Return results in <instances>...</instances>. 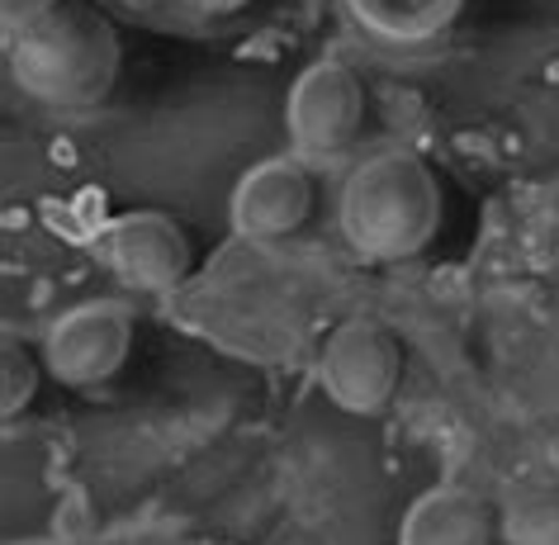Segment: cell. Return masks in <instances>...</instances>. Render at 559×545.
Returning a JSON list of instances; mask_svg holds the SVG:
<instances>
[{
	"label": "cell",
	"mask_w": 559,
	"mask_h": 545,
	"mask_svg": "<svg viewBox=\"0 0 559 545\" xmlns=\"http://www.w3.org/2000/svg\"><path fill=\"white\" fill-rule=\"evenodd\" d=\"M123 67L119 34L100 10L58 0L15 24L10 81L48 109H95L109 100Z\"/></svg>",
	"instance_id": "cell-1"
},
{
	"label": "cell",
	"mask_w": 559,
	"mask_h": 545,
	"mask_svg": "<svg viewBox=\"0 0 559 545\" xmlns=\"http://www.w3.org/2000/svg\"><path fill=\"white\" fill-rule=\"evenodd\" d=\"M337 223L356 257L408 261L441 228V180L417 152H374L346 176Z\"/></svg>",
	"instance_id": "cell-2"
},
{
	"label": "cell",
	"mask_w": 559,
	"mask_h": 545,
	"mask_svg": "<svg viewBox=\"0 0 559 545\" xmlns=\"http://www.w3.org/2000/svg\"><path fill=\"white\" fill-rule=\"evenodd\" d=\"M133 332L138 323L123 299H81L48 323L38 360L62 389H100L123 370Z\"/></svg>",
	"instance_id": "cell-3"
},
{
	"label": "cell",
	"mask_w": 559,
	"mask_h": 545,
	"mask_svg": "<svg viewBox=\"0 0 559 545\" xmlns=\"http://www.w3.org/2000/svg\"><path fill=\"white\" fill-rule=\"evenodd\" d=\"M366 109H370L366 81H360L352 62L323 58L304 67L285 95V133L295 157L309 162L342 157L366 129Z\"/></svg>",
	"instance_id": "cell-4"
},
{
	"label": "cell",
	"mask_w": 559,
	"mask_h": 545,
	"mask_svg": "<svg viewBox=\"0 0 559 545\" xmlns=\"http://www.w3.org/2000/svg\"><path fill=\"white\" fill-rule=\"evenodd\" d=\"M403 380V346L374 318H346L318 346V384L342 413L370 417L389 408Z\"/></svg>",
	"instance_id": "cell-5"
},
{
	"label": "cell",
	"mask_w": 559,
	"mask_h": 545,
	"mask_svg": "<svg viewBox=\"0 0 559 545\" xmlns=\"http://www.w3.org/2000/svg\"><path fill=\"white\" fill-rule=\"evenodd\" d=\"M105 265L123 289L138 295H171L190 281L194 247L186 228L162 209H129L105 228Z\"/></svg>",
	"instance_id": "cell-6"
},
{
	"label": "cell",
	"mask_w": 559,
	"mask_h": 545,
	"mask_svg": "<svg viewBox=\"0 0 559 545\" xmlns=\"http://www.w3.org/2000/svg\"><path fill=\"white\" fill-rule=\"evenodd\" d=\"M313 171L304 166V157H265L242 180L233 186L228 200V218L233 233L247 242H285L295 237L304 223L313 218Z\"/></svg>",
	"instance_id": "cell-7"
},
{
	"label": "cell",
	"mask_w": 559,
	"mask_h": 545,
	"mask_svg": "<svg viewBox=\"0 0 559 545\" xmlns=\"http://www.w3.org/2000/svg\"><path fill=\"white\" fill-rule=\"evenodd\" d=\"M399 545H502L493 502L465 484H437L408 502Z\"/></svg>",
	"instance_id": "cell-8"
},
{
	"label": "cell",
	"mask_w": 559,
	"mask_h": 545,
	"mask_svg": "<svg viewBox=\"0 0 559 545\" xmlns=\"http://www.w3.org/2000/svg\"><path fill=\"white\" fill-rule=\"evenodd\" d=\"M346 10L374 44L423 48L460 20L465 0H346Z\"/></svg>",
	"instance_id": "cell-9"
},
{
	"label": "cell",
	"mask_w": 559,
	"mask_h": 545,
	"mask_svg": "<svg viewBox=\"0 0 559 545\" xmlns=\"http://www.w3.org/2000/svg\"><path fill=\"white\" fill-rule=\"evenodd\" d=\"M502 545H559V484H522L498 508Z\"/></svg>",
	"instance_id": "cell-10"
},
{
	"label": "cell",
	"mask_w": 559,
	"mask_h": 545,
	"mask_svg": "<svg viewBox=\"0 0 559 545\" xmlns=\"http://www.w3.org/2000/svg\"><path fill=\"white\" fill-rule=\"evenodd\" d=\"M38 375H44V366L34 360V352L5 328V337H0V413L20 417L29 408L38 394Z\"/></svg>",
	"instance_id": "cell-11"
},
{
	"label": "cell",
	"mask_w": 559,
	"mask_h": 545,
	"mask_svg": "<svg viewBox=\"0 0 559 545\" xmlns=\"http://www.w3.org/2000/svg\"><path fill=\"white\" fill-rule=\"evenodd\" d=\"M48 5H58V0H5V20L24 24L29 15H38V10H48Z\"/></svg>",
	"instance_id": "cell-12"
},
{
	"label": "cell",
	"mask_w": 559,
	"mask_h": 545,
	"mask_svg": "<svg viewBox=\"0 0 559 545\" xmlns=\"http://www.w3.org/2000/svg\"><path fill=\"white\" fill-rule=\"evenodd\" d=\"M15 545H20V541H15Z\"/></svg>",
	"instance_id": "cell-13"
}]
</instances>
